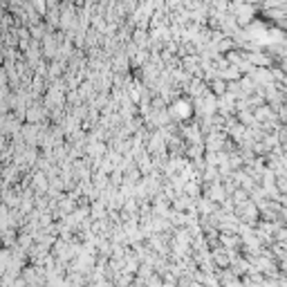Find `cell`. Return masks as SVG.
<instances>
[{
  "mask_svg": "<svg viewBox=\"0 0 287 287\" xmlns=\"http://www.w3.org/2000/svg\"><path fill=\"white\" fill-rule=\"evenodd\" d=\"M254 117H256L258 123L269 121V119H278V117H276V110L267 104V101H265L263 106H256V108H254Z\"/></svg>",
  "mask_w": 287,
  "mask_h": 287,
  "instance_id": "6da1fadb",
  "label": "cell"
},
{
  "mask_svg": "<svg viewBox=\"0 0 287 287\" xmlns=\"http://www.w3.org/2000/svg\"><path fill=\"white\" fill-rule=\"evenodd\" d=\"M251 79L256 81V86H267V83H272V70L269 67H256L254 72H251Z\"/></svg>",
  "mask_w": 287,
  "mask_h": 287,
  "instance_id": "7a4b0ae2",
  "label": "cell"
},
{
  "mask_svg": "<svg viewBox=\"0 0 287 287\" xmlns=\"http://www.w3.org/2000/svg\"><path fill=\"white\" fill-rule=\"evenodd\" d=\"M238 121L242 123V126H254V123H256L254 110H251V108H242V110L238 112Z\"/></svg>",
  "mask_w": 287,
  "mask_h": 287,
  "instance_id": "3957f363",
  "label": "cell"
},
{
  "mask_svg": "<svg viewBox=\"0 0 287 287\" xmlns=\"http://www.w3.org/2000/svg\"><path fill=\"white\" fill-rule=\"evenodd\" d=\"M274 240H276V242H287V225L276 227V231H274Z\"/></svg>",
  "mask_w": 287,
  "mask_h": 287,
  "instance_id": "277c9868",
  "label": "cell"
},
{
  "mask_svg": "<svg viewBox=\"0 0 287 287\" xmlns=\"http://www.w3.org/2000/svg\"><path fill=\"white\" fill-rule=\"evenodd\" d=\"M173 115L186 117V115H189V106L184 104V101H177V104H175V106H173Z\"/></svg>",
  "mask_w": 287,
  "mask_h": 287,
  "instance_id": "5b68a950",
  "label": "cell"
},
{
  "mask_svg": "<svg viewBox=\"0 0 287 287\" xmlns=\"http://www.w3.org/2000/svg\"><path fill=\"white\" fill-rule=\"evenodd\" d=\"M247 200H249V193L244 189H238L233 193V202H236V204H242V202H247Z\"/></svg>",
  "mask_w": 287,
  "mask_h": 287,
  "instance_id": "8992f818",
  "label": "cell"
},
{
  "mask_svg": "<svg viewBox=\"0 0 287 287\" xmlns=\"http://www.w3.org/2000/svg\"><path fill=\"white\" fill-rule=\"evenodd\" d=\"M276 117H278V121H281V123H285V121H287V101L276 108Z\"/></svg>",
  "mask_w": 287,
  "mask_h": 287,
  "instance_id": "52a82bcc",
  "label": "cell"
},
{
  "mask_svg": "<svg viewBox=\"0 0 287 287\" xmlns=\"http://www.w3.org/2000/svg\"><path fill=\"white\" fill-rule=\"evenodd\" d=\"M213 90L218 92V94H222V92L227 90V83H225V81H215V83H213Z\"/></svg>",
  "mask_w": 287,
  "mask_h": 287,
  "instance_id": "ba28073f",
  "label": "cell"
},
{
  "mask_svg": "<svg viewBox=\"0 0 287 287\" xmlns=\"http://www.w3.org/2000/svg\"><path fill=\"white\" fill-rule=\"evenodd\" d=\"M215 260H218V265H222V267H227V265H229V258H227L225 254H215Z\"/></svg>",
  "mask_w": 287,
  "mask_h": 287,
  "instance_id": "9c48e42d",
  "label": "cell"
},
{
  "mask_svg": "<svg viewBox=\"0 0 287 287\" xmlns=\"http://www.w3.org/2000/svg\"><path fill=\"white\" fill-rule=\"evenodd\" d=\"M231 47H233V43L229 41V38H227V41H222V45H220V49H222V52H229Z\"/></svg>",
  "mask_w": 287,
  "mask_h": 287,
  "instance_id": "30bf717a",
  "label": "cell"
},
{
  "mask_svg": "<svg viewBox=\"0 0 287 287\" xmlns=\"http://www.w3.org/2000/svg\"><path fill=\"white\" fill-rule=\"evenodd\" d=\"M222 242H225L227 247H231V244H236V242H238V238H231V236H225V238H222Z\"/></svg>",
  "mask_w": 287,
  "mask_h": 287,
  "instance_id": "8fae6325",
  "label": "cell"
}]
</instances>
